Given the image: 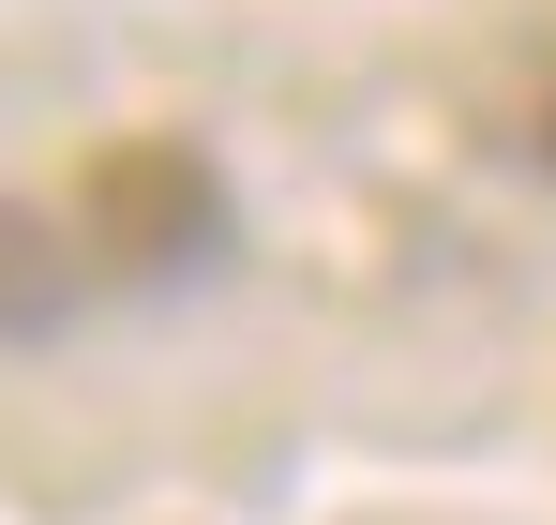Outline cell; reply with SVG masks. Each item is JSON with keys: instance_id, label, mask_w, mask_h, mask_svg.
<instances>
[{"instance_id": "cell-3", "label": "cell", "mask_w": 556, "mask_h": 525, "mask_svg": "<svg viewBox=\"0 0 556 525\" xmlns=\"http://www.w3.org/2000/svg\"><path fill=\"white\" fill-rule=\"evenodd\" d=\"M511 151L556 180V46H527V76H511Z\"/></svg>"}, {"instance_id": "cell-1", "label": "cell", "mask_w": 556, "mask_h": 525, "mask_svg": "<svg viewBox=\"0 0 556 525\" xmlns=\"http://www.w3.org/2000/svg\"><path fill=\"white\" fill-rule=\"evenodd\" d=\"M76 226H91V270H121V285H195L226 256V166L181 136H121L76 180Z\"/></svg>"}, {"instance_id": "cell-2", "label": "cell", "mask_w": 556, "mask_h": 525, "mask_svg": "<svg viewBox=\"0 0 556 525\" xmlns=\"http://www.w3.org/2000/svg\"><path fill=\"white\" fill-rule=\"evenodd\" d=\"M76 300H91V226H76V210L0 195V346H46Z\"/></svg>"}]
</instances>
